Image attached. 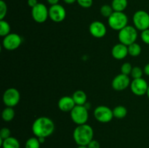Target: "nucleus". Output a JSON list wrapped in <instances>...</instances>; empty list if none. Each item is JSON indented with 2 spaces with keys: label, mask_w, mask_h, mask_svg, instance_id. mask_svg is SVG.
Here are the masks:
<instances>
[{
  "label": "nucleus",
  "mask_w": 149,
  "mask_h": 148,
  "mask_svg": "<svg viewBox=\"0 0 149 148\" xmlns=\"http://www.w3.org/2000/svg\"><path fill=\"white\" fill-rule=\"evenodd\" d=\"M55 126L53 120L49 118L42 116L36 118L32 124V132L35 136L47 138L51 136L55 131Z\"/></svg>",
  "instance_id": "1"
},
{
  "label": "nucleus",
  "mask_w": 149,
  "mask_h": 148,
  "mask_svg": "<svg viewBox=\"0 0 149 148\" xmlns=\"http://www.w3.org/2000/svg\"><path fill=\"white\" fill-rule=\"evenodd\" d=\"M93 129L87 123L77 126L73 132V138L78 146H87L93 139Z\"/></svg>",
  "instance_id": "2"
},
{
  "label": "nucleus",
  "mask_w": 149,
  "mask_h": 148,
  "mask_svg": "<svg viewBox=\"0 0 149 148\" xmlns=\"http://www.w3.org/2000/svg\"><path fill=\"white\" fill-rule=\"evenodd\" d=\"M128 17L124 12H113L108 18L109 27L114 30H121L127 26Z\"/></svg>",
  "instance_id": "3"
},
{
  "label": "nucleus",
  "mask_w": 149,
  "mask_h": 148,
  "mask_svg": "<svg viewBox=\"0 0 149 148\" xmlns=\"http://www.w3.org/2000/svg\"><path fill=\"white\" fill-rule=\"evenodd\" d=\"M118 39L120 43L130 46L132 44L135 43L138 39V31L135 26H127L119 30L118 33Z\"/></svg>",
  "instance_id": "4"
},
{
  "label": "nucleus",
  "mask_w": 149,
  "mask_h": 148,
  "mask_svg": "<svg viewBox=\"0 0 149 148\" xmlns=\"http://www.w3.org/2000/svg\"><path fill=\"white\" fill-rule=\"evenodd\" d=\"M70 116L77 126L85 124L89 118L88 108L85 105H76L70 112Z\"/></svg>",
  "instance_id": "5"
},
{
  "label": "nucleus",
  "mask_w": 149,
  "mask_h": 148,
  "mask_svg": "<svg viewBox=\"0 0 149 148\" xmlns=\"http://www.w3.org/2000/svg\"><path fill=\"white\" fill-rule=\"evenodd\" d=\"M134 26L137 30L143 31L149 28V14L145 10H138L132 17Z\"/></svg>",
  "instance_id": "6"
},
{
  "label": "nucleus",
  "mask_w": 149,
  "mask_h": 148,
  "mask_svg": "<svg viewBox=\"0 0 149 148\" xmlns=\"http://www.w3.org/2000/svg\"><path fill=\"white\" fill-rule=\"evenodd\" d=\"M95 118L100 123H107L113 119V110L105 105H100L94 110Z\"/></svg>",
  "instance_id": "7"
},
{
  "label": "nucleus",
  "mask_w": 149,
  "mask_h": 148,
  "mask_svg": "<svg viewBox=\"0 0 149 148\" xmlns=\"http://www.w3.org/2000/svg\"><path fill=\"white\" fill-rule=\"evenodd\" d=\"M31 16L35 22L43 23L49 17V9L42 3H38L37 5L31 9Z\"/></svg>",
  "instance_id": "8"
},
{
  "label": "nucleus",
  "mask_w": 149,
  "mask_h": 148,
  "mask_svg": "<svg viewBox=\"0 0 149 148\" xmlns=\"http://www.w3.org/2000/svg\"><path fill=\"white\" fill-rule=\"evenodd\" d=\"M20 100V94L15 88L7 89L3 94V102L7 107H15L18 104Z\"/></svg>",
  "instance_id": "9"
},
{
  "label": "nucleus",
  "mask_w": 149,
  "mask_h": 148,
  "mask_svg": "<svg viewBox=\"0 0 149 148\" xmlns=\"http://www.w3.org/2000/svg\"><path fill=\"white\" fill-rule=\"evenodd\" d=\"M23 39L21 36L15 33H10L4 36L2 40V46L9 51H13L20 47Z\"/></svg>",
  "instance_id": "10"
},
{
  "label": "nucleus",
  "mask_w": 149,
  "mask_h": 148,
  "mask_svg": "<svg viewBox=\"0 0 149 148\" xmlns=\"http://www.w3.org/2000/svg\"><path fill=\"white\" fill-rule=\"evenodd\" d=\"M66 17L65 9L61 4L52 5L49 8V17L55 23H61Z\"/></svg>",
  "instance_id": "11"
},
{
  "label": "nucleus",
  "mask_w": 149,
  "mask_h": 148,
  "mask_svg": "<svg viewBox=\"0 0 149 148\" xmlns=\"http://www.w3.org/2000/svg\"><path fill=\"white\" fill-rule=\"evenodd\" d=\"M148 84L144 78H136L131 81L130 89L135 95L143 96L146 94L148 88Z\"/></svg>",
  "instance_id": "12"
},
{
  "label": "nucleus",
  "mask_w": 149,
  "mask_h": 148,
  "mask_svg": "<svg viewBox=\"0 0 149 148\" xmlns=\"http://www.w3.org/2000/svg\"><path fill=\"white\" fill-rule=\"evenodd\" d=\"M131 81L129 75L120 73L115 76L112 80V88L117 91H123L130 86Z\"/></svg>",
  "instance_id": "13"
},
{
  "label": "nucleus",
  "mask_w": 149,
  "mask_h": 148,
  "mask_svg": "<svg viewBox=\"0 0 149 148\" xmlns=\"http://www.w3.org/2000/svg\"><path fill=\"white\" fill-rule=\"evenodd\" d=\"M90 33L93 37L95 38H103L106 36L107 33V28L105 24L102 22L95 20L90 23V27H89Z\"/></svg>",
  "instance_id": "14"
},
{
  "label": "nucleus",
  "mask_w": 149,
  "mask_h": 148,
  "mask_svg": "<svg viewBox=\"0 0 149 148\" xmlns=\"http://www.w3.org/2000/svg\"><path fill=\"white\" fill-rule=\"evenodd\" d=\"M111 55L112 57L116 59L121 60L125 59L129 55L128 46L119 42V44H116L113 46L111 49Z\"/></svg>",
  "instance_id": "15"
},
{
  "label": "nucleus",
  "mask_w": 149,
  "mask_h": 148,
  "mask_svg": "<svg viewBox=\"0 0 149 148\" xmlns=\"http://www.w3.org/2000/svg\"><path fill=\"white\" fill-rule=\"evenodd\" d=\"M58 108L63 112H71L74 107L76 106L75 102L73 100L72 97L69 96H63L60 100L58 102Z\"/></svg>",
  "instance_id": "16"
},
{
  "label": "nucleus",
  "mask_w": 149,
  "mask_h": 148,
  "mask_svg": "<svg viewBox=\"0 0 149 148\" xmlns=\"http://www.w3.org/2000/svg\"><path fill=\"white\" fill-rule=\"evenodd\" d=\"M72 98L76 105H85L87 103V96L82 90H77L72 95Z\"/></svg>",
  "instance_id": "17"
},
{
  "label": "nucleus",
  "mask_w": 149,
  "mask_h": 148,
  "mask_svg": "<svg viewBox=\"0 0 149 148\" xmlns=\"http://www.w3.org/2000/svg\"><path fill=\"white\" fill-rule=\"evenodd\" d=\"M0 145L2 148H20V144L15 137L10 136L5 139H0Z\"/></svg>",
  "instance_id": "18"
},
{
  "label": "nucleus",
  "mask_w": 149,
  "mask_h": 148,
  "mask_svg": "<svg viewBox=\"0 0 149 148\" xmlns=\"http://www.w3.org/2000/svg\"><path fill=\"white\" fill-rule=\"evenodd\" d=\"M127 5V0H113L111 2V7L114 12H124Z\"/></svg>",
  "instance_id": "19"
},
{
  "label": "nucleus",
  "mask_w": 149,
  "mask_h": 148,
  "mask_svg": "<svg viewBox=\"0 0 149 148\" xmlns=\"http://www.w3.org/2000/svg\"><path fill=\"white\" fill-rule=\"evenodd\" d=\"M15 110L13 107H6L1 113V118L5 122H10L13 120L15 117Z\"/></svg>",
  "instance_id": "20"
},
{
  "label": "nucleus",
  "mask_w": 149,
  "mask_h": 148,
  "mask_svg": "<svg viewBox=\"0 0 149 148\" xmlns=\"http://www.w3.org/2000/svg\"><path fill=\"white\" fill-rule=\"evenodd\" d=\"M113 117L118 119H122L127 115V110L125 106L118 105L113 109Z\"/></svg>",
  "instance_id": "21"
},
{
  "label": "nucleus",
  "mask_w": 149,
  "mask_h": 148,
  "mask_svg": "<svg viewBox=\"0 0 149 148\" xmlns=\"http://www.w3.org/2000/svg\"><path fill=\"white\" fill-rule=\"evenodd\" d=\"M141 51H142V49H141V45L138 44L136 42L128 46V53H129V55L132 57L139 56L141 53Z\"/></svg>",
  "instance_id": "22"
},
{
  "label": "nucleus",
  "mask_w": 149,
  "mask_h": 148,
  "mask_svg": "<svg viewBox=\"0 0 149 148\" xmlns=\"http://www.w3.org/2000/svg\"><path fill=\"white\" fill-rule=\"evenodd\" d=\"M11 28L7 21L4 20H0V36L4 37L10 33Z\"/></svg>",
  "instance_id": "23"
},
{
  "label": "nucleus",
  "mask_w": 149,
  "mask_h": 148,
  "mask_svg": "<svg viewBox=\"0 0 149 148\" xmlns=\"http://www.w3.org/2000/svg\"><path fill=\"white\" fill-rule=\"evenodd\" d=\"M42 144L36 136H33L27 139L25 145V148H40Z\"/></svg>",
  "instance_id": "24"
},
{
  "label": "nucleus",
  "mask_w": 149,
  "mask_h": 148,
  "mask_svg": "<svg viewBox=\"0 0 149 148\" xmlns=\"http://www.w3.org/2000/svg\"><path fill=\"white\" fill-rule=\"evenodd\" d=\"M100 14H101V15L103 16V17H106V18H109L114 11H113L111 5H109V4H103V5L100 7Z\"/></svg>",
  "instance_id": "25"
},
{
  "label": "nucleus",
  "mask_w": 149,
  "mask_h": 148,
  "mask_svg": "<svg viewBox=\"0 0 149 148\" xmlns=\"http://www.w3.org/2000/svg\"><path fill=\"white\" fill-rule=\"evenodd\" d=\"M143 73V70L142 68H140V67L138 66H135L132 68L130 75L132 76V78H133V79H136V78H142Z\"/></svg>",
  "instance_id": "26"
},
{
  "label": "nucleus",
  "mask_w": 149,
  "mask_h": 148,
  "mask_svg": "<svg viewBox=\"0 0 149 148\" xmlns=\"http://www.w3.org/2000/svg\"><path fill=\"white\" fill-rule=\"evenodd\" d=\"M133 67L132 66L130 62H125L124 64H122V65L121 66V73L125 74V75H129L131 74L132 72V70Z\"/></svg>",
  "instance_id": "27"
},
{
  "label": "nucleus",
  "mask_w": 149,
  "mask_h": 148,
  "mask_svg": "<svg viewBox=\"0 0 149 148\" xmlns=\"http://www.w3.org/2000/svg\"><path fill=\"white\" fill-rule=\"evenodd\" d=\"M7 13V6L4 1H0V20H4Z\"/></svg>",
  "instance_id": "28"
},
{
  "label": "nucleus",
  "mask_w": 149,
  "mask_h": 148,
  "mask_svg": "<svg viewBox=\"0 0 149 148\" xmlns=\"http://www.w3.org/2000/svg\"><path fill=\"white\" fill-rule=\"evenodd\" d=\"M11 136V131L8 128H2L0 131V139H5Z\"/></svg>",
  "instance_id": "29"
},
{
  "label": "nucleus",
  "mask_w": 149,
  "mask_h": 148,
  "mask_svg": "<svg viewBox=\"0 0 149 148\" xmlns=\"http://www.w3.org/2000/svg\"><path fill=\"white\" fill-rule=\"evenodd\" d=\"M77 2L83 8H90L93 5V0H77Z\"/></svg>",
  "instance_id": "30"
},
{
  "label": "nucleus",
  "mask_w": 149,
  "mask_h": 148,
  "mask_svg": "<svg viewBox=\"0 0 149 148\" xmlns=\"http://www.w3.org/2000/svg\"><path fill=\"white\" fill-rule=\"evenodd\" d=\"M141 38L143 43L149 45V28L141 31Z\"/></svg>",
  "instance_id": "31"
},
{
  "label": "nucleus",
  "mask_w": 149,
  "mask_h": 148,
  "mask_svg": "<svg viewBox=\"0 0 149 148\" xmlns=\"http://www.w3.org/2000/svg\"><path fill=\"white\" fill-rule=\"evenodd\" d=\"M87 147L88 148H100V145L99 143V142H97V140H95L93 139L90 143L87 145Z\"/></svg>",
  "instance_id": "32"
},
{
  "label": "nucleus",
  "mask_w": 149,
  "mask_h": 148,
  "mask_svg": "<svg viewBox=\"0 0 149 148\" xmlns=\"http://www.w3.org/2000/svg\"><path fill=\"white\" fill-rule=\"evenodd\" d=\"M38 3L39 2H38L37 0H28L27 1L28 5L30 7H31V9L34 7L36 5H37Z\"/></svg>",
  "instance_id": "33"
},
{
  "label": "nucleus",
  "mask_w": 149,
  "mask_h": 148,
  "mask_svg": "<svg viewBox=\"0 0 149 148\" xmlns=\"http://www.w3.org/2000/svg\"><path fill=\"white\" fill-rule=\"evenodd\" d=\"M143 72L146 75L149 76V62L148 64H146V65H145V67H144Z\"/></svg>",
  "instance_id": "34"
},
{
  "label": "nucleus",
  "mask_w": 149,
  "mask_h": 148,
  "mask_svg": "<svg viewBox=\"0 0 149 148\" xmlns=\"http://www.w3.org/2000/svg\"><path fill=\"white\" fill-rule=\"evenodd\" d=\"M47 2L50 4L51 6L52 5H55V4H58L59 3L60 0H47Z\"/></svg>",
  "instance_id": "35"
},
{
  "label": "nucleus",
  "mask_w": 149,
  "mask_h": 148,
  "mask_svg": "<svg viewBox=\"0 0 149 148\" xmlns=\"http://www.w3.org/2000/svg\"><path fill=\"white\" fill-rule=\"evenodd\" d=\"M63 1L67 4H72L74 3H75L77 0H63Z\"/></svg>",
  "instance_id": "36"
},
{
  "label": "nucleus",
  "mask_w": 149,
  "mask_h": 148,
  "mask_svg": "<svg viewBox=\"0 0 149 148\" xmlns=\"http://www.w3.org/2000/svg\"><path fill=\"white\" fill-rule=\"evenodd\" d=\"M38 139H39V142H40L41 144H43L44 142H45V139H46V138H45V137H39V138H38Z\"/></svg>",
  "instance_id": "37"
},
{
  "label": "nucleus",
  "mask_w": 149,
  "mask_h": 148,
  "mask_svg": "<svg viewBox=\"0 0 149 148\" xmlns=\"http://www.w3.org/2000/svg\"><path fill=\"white\" fill-rule=\"evenodd\" d=\"M77 148H88L87 146H78Z\"/></svg>",
  "instance_id": "38"
},
{
  "label": "nucleus",
  "mask_w": 149,
  "mask_h": 148,
  "mask_svg": "<svg viewBox=\"0 0 149 148\" xmlns=\"http://www.w3.org/2000/svg\"><path fill=\"white\" fill-rule=\"evenodd\" d=\"M146 95H147V97H148V98L149 99V86H148V90H147V93H146Z\"/></svg>",
  "instance_id": "39"
}]
</instances>
